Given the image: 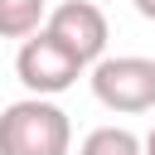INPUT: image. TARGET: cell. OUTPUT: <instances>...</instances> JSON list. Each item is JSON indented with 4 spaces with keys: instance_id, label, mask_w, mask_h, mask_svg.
<instances>
[{
    "instance_id": "8",
    "label": "cell",
    "mask_w": 155,
    "mask_h": 155,
    "mask_svg": "<svg viewBox=\"0 0 155 155\" xmlns=\"http://www.w3.org/2000/svg\"><path fill=\"white\" fill-rule=\"evenodd\" d=\"M145 155H155V126H150V136H145Z\"/></svg>"
},
{
    "instance_id": "7",
    "label": "cell",
    "mask_w": 155,
    "mask_h": 155,
    "mask_svg": "<svg viewBox=\"0 0 155 155\" xmlns=\"http://www.w3.org/2000/svg\"><path fill=\"white\" fill-rule=\"evenodd\" d=\"M131 5H136V15H140V19H150V24H155V0H131Z\"/></svg>"
},
{
    "instance_id": "5",
    "label": "cell",
    "mask_w": 155,
    "mask_h": 155,
    "mask_svg": "<svg viewBox=\"0 0 155 155\" xmlns=\"http://www.w3.org/2000/svg\"><path fill=\"white\" fill-rule=\"evenodd\" d=\"M44 0H0V34L5 39H29L39 34L48 19H44Z\"/></svg>"
},
{
    "instance_id": "2",
    "label": "cell",
    "mask_w": 155,
    "mask_h": 155,
    "mask_svg": "<svg viewBox=\"0 0 155 155\" xmlns=\"http://www.w3.org/2000/svg\"><path fill=\"white\" fill-rule=\"evenodd\" d=\"M87 82H92V97L116 116L155 111V58H140V53L97 58Z\"/></svg>"
},
{
    "instance_id": "6",
    "label": "cell",
    "mask_w": 155,
    "mask_h": 155,
    "mask_svg": "<svg viewBox=\"0 0 155 155\" xmlns=\"http://www.w3.org/2000/svg\"><path fill=\"white\" fill-rule=\"evenodd\" d=\"M78 155H145V140L126 126H97L82 136Z\"/></svg>"
},
{
    "instance_id": "4",
    "label": "cell",
    "mask_w": 155,
    "mask_h": 155,
    "mask_svg": "<svg viewBox=\"0 0 155 155\" xmlns=\"http://www.w3.org/2000/svg\"><path fill=\"white\" fill-rule=\"evenodd\" d=\"M48 29L92 68L97 58H107V39H111V29H107V15L92 5V0H63L53 15H48Z\"/></svg>"
},
{
    "instance_id": "1",
    "label": "cell",
    "mask_w": 155,
    "mask_h": 155,
    "mask_svg": "<svg viewBox=\"0 0 155 155\" xmlns=\"http://www.w3.org/2000/svg\"><path fill=\"white\" fill-rule=\"evenodd\" d=\"M73 150V121L58 102L29 92L5 107L0 116V155H68Z\"/></svg>"
},
{
    "instance_id": "3",
    "label": "cell",
    "mask_w": 155,
    "mask_h": 155,
    "mask_svg": "<svg viewBox=\"0 0 155 155\" xmlns=\"http://www.w3.org/2000/svg\"><path fill=\"white\" fill-rule=\"evenodd\" d=\"M82 73H87V63H82L48 24H44L39 34H29V39L19 44V53H15V78H19L29 92H39V97L68 92Z\"/></svg>"
}]
</instances>
